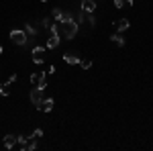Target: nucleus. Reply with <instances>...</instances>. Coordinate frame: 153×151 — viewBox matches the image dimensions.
I'll return each mask as SVG.
<instances>
[{
  "instance_id": "19",
  "label": "nucleus",
  "mask_w": 153,
  "mask_h": 151,
  "mask_svg": "<svg viewBox=\"0 0 153 151\" xmlns=\"http://www.w3.org/2000/svg\"><path fill=\"white\" fill-rule=\"evenodd\" d=\"M51 25H53V21H51V19H43V27H45V29H49Z\"/></svg>"
},
{
  "instance_id": "12",
  "label": "nucleus",
  "mask_w": 153,
  "mask_h": 151,
  "mask_svg": "<svg viewBox=\"0 0 153 151\" xmlns=\"http://www.w3.org/2000/svg\"><path fill=\"white\" fill-rule=\"evenodd\" d=\"M110 41H112L114 45H118V47H123V45H125V37H123V35H118V33L110 37Z\"/></svg>"
},
{
  "instance_id": "11",
  "label": "nucleus",
  "mask_w": 153,
  "mask_h": 151,
  "mask_svg": "<svg viewBox=\"0 0 153 151\" xmlns=\"http://www.w3.org/2000/svg\"><path fill=\"white\" fill-rule=\"evenodd\" d=\"M129 19H120V21H118L117 23V31L118 33H120V31H127V29H129Z\"/></svg>"
},
{
  "instance_id": "2",
  "label": "nucleus",
  "mask_w": 153,
  "mask_h": 151,
  "mask_svg": "<svg viewBox=\"0 0 153 151\" xmlns=\"http://www.w3.org/2000/svg\"><path fill=\"white\" fill-rule=\"evenodd\" d=\"M29 80H31L33 86L41 88V90H45V88H47V84H45V71H33Z\"/></svg>"
},
{
  "instance_id": "23",
  "label": "nucleus",
  "mask_w": 153,
  "mask_h": 151,
  "mask_svg": "<svg viewBox=\"0 0 153 151\" xmlns=\"http://www.w3.org/2000/svg\"><path fill=\"white\" fill-rule=\"evenodd\" d=\"M43 2H49V0H43Z\"/></svg>"
},
{
  "instance_id": "3",
  "label": "nucleus",
  "mask_w": 153,
  "mask_h": 151,
  "mask_svg": "<svg viewBox=\"0 0 153 151\" xmlns=\"http://www.w3.org/2000/svg\"><path fill=\"white\" fill-rule=\"evenodd\" d=\"M10 39H12V43L23 47L25 43L29 41V35H27L25 31H21V29H14V31H10Z\"/></svg>"
},
{
  "instance_id": "16",
  "label": "nucleus",
  "mask_w": 153,
  "mask_h": 151,
  "mask_svg": "<svg viewBox=\"0 0 153 151\" xmlns=\"http://www.w3.org/2000/svg\"><path fill=\"white\" fill-rule=\"evenodd\" d=\"M25 33H27V35H37V29L35 27H33V25H25Z\"/></svg>"
},
{
  "instance_id": "6",
  "label": "nucleus",
  "mask_w": 153,
  "mask_h": 151,
  "mask_svg": "<svg viewBox=\"0 0 153 151\" xmlns=\"http://www.w3.org/2000/svg\"><path fill=\"white\" fill-rule=\"evenodd\" d=\"M37 108H39L41 112H49V110L53 108V98H43V100L37 104Z\"/></svg>"
},
{
  "instance_id": "14",
  "label": "nucleus",
  "mask_w": 153,
  "mask_h": 151,
  "mask_svg": "<svg viewBox=\"0 0 153 151\" xmlns=\"http://www.w3.org/2000/svg\"><path fill=\"white\" fill-rule=\"evenodd\" d=\"M27 141H29V139H27V137H25V135H19V137H16V143H19V147H21V149H27Z\"/></svg>"
},
{
  "instance_id": "1",
  "label": "nucleus",
  "mask_w": 153,
  "mask_h": 151,
  "mask_svg": "<svg viewBox=\"0 0 153 151\" xmlns=\"http://www.w3.org/2000/svg\"><path fill=\"white\" fill-rule=\"evenodd\" d=\"M78 33V23H76V19H70V21H65V23H59V35H63L65 39H74Z\"/></svg>"
},
{
  "instance_id": "18",
  "label": "nucleus",
  "mask_w": 153,
  "mask_h": 151,
  "mask_svg": "<svg viewBox=\"0 0 153 151\" xmlns=\"http://www.w3.org/2000/svg\"><path fill=\"white\" fill-rule=\"evenodd\" d=\"M80 63H82V68H84V70H90V68H92V61H90V59H84V61L80 59Z\"/></svg>"
},
{
  "instance_id": "22",
  "label": "nucleus",
  "mask_w": 153,
  "mask_h": 151,
  "mask_svg": "<svg viewBox=\"0 0 153 151\" xmlns=\"http://www.w3.org/2000/svg\"><path fill=\"white\" fill-rule=\"evenodd\" d=\"M0 53H2V45H0Z\"/></svg>"
},
{
  "instance_id": "9",
  "label": "nucleus",
  "mask_w": 153,
  "mask_h": 151,
  "mask_svg": "<svg viewBox=\"0 0 153 151\" xmlns=\"http://www.w3.org/2000/svg\"><path fill=\"white\" fill-rule=\"evenodd\" d=\"M63 61L70 63V65H76V63H80V57H76V55H71V53H63Z\"/></svg>"
},
{
  "instance_id": "15",
  "label": "nucleus",
  "mask_w": 153,
  "mask_h": 151,
  "mask_svg": "<svg viewBox=\"0 0 153 151\" xmlns=\"http://www.w3.org/2000/svg\"><path fill=\"white\" fill-rule=\"evenodd\" d=\"M0 94H2V96H8V94H10V84H8V82H4V84L0 86Z\"/></svg>"
},
{
  "instance_id": "4",
  "label": "nucleus",
  "mask_w": 153,
  "mask_h": 151,
  "mask_svg": "<svg viewBox=\"0 0 153 151\" xmlns=\"http://www.w3.org/2000/svg\"><path fill=\"white\" fill-rule=\"evenodd\" d=\"M31 57L35 63H43L45 61V47H33L31 49Z\"/></svg>"
},
{
  "instance_id": "17",
  "label": "nucleus",
  "mask_w": 153,
  "mask_h": 151,
  "mask_svg": "<svg viewBox=\"0 0 153 151\" xmlns=\"http://www.w3.org/2000/svg\"><path fill=\"white\" fill-rule=\"evenodd\" d=\"M33 149H37L35 137H33V139H29V141H27V149H25V151H33Z\"/></svg>"
},
{
  "instance_id": "20",
  "label": "nucleus",
  "mask_w": 153,
  "mask_h": 151,
  "mask_svg": "<svg viewBox=\"0 0 153 151\" xmlns=\"http://www.w3.org/2000/svg\"><path fill=\"white\" fill-rule=\"evenodd\" d=\"M33 137H35V139H39V137H43V131H41V129H35V133H33Z\"/></svg>"
},
{
  "instance_id": "21",
  "label": "nucleus",
  "mask_w": 153,
  "mask_h": 151,
  "mask_svg": "<svg viewBox=\"0 0 153 151\" xmlns=\"http://www.w3.org/2000/svg\"><path fill=\"white\" fill-rule=\"evenodd\" d=\"M6 82H8V84H12V82H16V74H12V76H10V78H8Z\"/></svg>"
},
{
  "instance_id": "10",
  "label": "nucleus",
  "mask_w": 153,
  "mask_h": 151,
  "mask_svg": "<svg viewBox=\"0 0 153 151\" xmlns=\"http://www.w3.org/2000/svg\"><path fill=\"white\" fill-rule=\"evenodd\" d=\"M57 45H59V35H53V33H51V37L47 39V47L49 49H55Z\"/></svg>"
},
{
  "instance_id": "8",
  "label": "nucleus",
  "mask_w": 153,
  "mask_h": 151,
  "mask_svg": "<svg viewBox=\"0 0 153 151\" xmlns=\"http://www.w3.org/2000/svg\"><path fill=\"white\" fill-rule=\"evenodd\" d=\"M14 145H16V137H14V135H6V137H4V147H6V149H12Z\"/></svg>"
},
{
  "instance_id": "13",
  "label": "nucleus",
  "mask_w": 153,
  "mask_h": 151,
  "mask_svg": "<svg viewBox=\"0 0 153 151\" xmlns=\"http://www.w3.org/2000/svg\"><path fill=\"white\" fill-rule=\"evenodd\" d=\"M114 6H118V8H127V6H133V0H114Z\"/></svg>"
},
{
  "instance_id": "7",
  "label": "nucleus",
  "mask_w": 153,
  "mask_h": 151,
  "mask_svg": "<svg viewBox=\"0 0 153 151\" xmlns=\"http://www.w3.org/2000/svg\"><path fill=\"white\" fill-rule=\"evenodd\" d=\"M94 8H96V0H82V10L94 12Z\"/></svg>"
},
{
  "instance_id": "5",
  "label": "nucleus",
  "mask_w": 153,
  "mask_h": 151,
  "mask_svg": "<svg viewBox=\"0 0 153 151\" xmlns=\"http://www.w3.org/2000/svg\"><path fill=\"white\" fill-rule=\"evenodd\" d=\"M41 100H43V90L33 86V90H31V102H33V106H37Z\"/></svg>"
},
{
  "instance_id": "24",
  "label": "nucleus",
  "mask_w": 153,
  "mask_h": 151,
  "mask_svg": "<svg viewBox=\"0 0 153 151\" xmlns=\"http://www.w3.org/2000/svg\"><path fill=\"white\" fill-rule=\"evenodd\" d=\"M100 2H102V0H100Z\"/></svg>"
}]
</instances>
